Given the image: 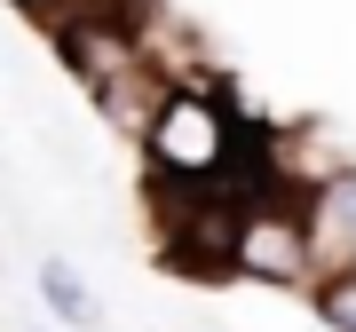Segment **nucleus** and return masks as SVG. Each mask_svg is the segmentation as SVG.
<instances>
[{"label":"nucleus","instance_id":"20e7f679","mask_svg":"<svg viewBox=\"0 0 356 332\" xmlns=\"http://www.w3.org/2000/svg\"><path fill=\"white\" fill-rule=\"evenodd\" d=\"M40 301H48V317L56 324H72V332H95L103 324V308L88 293V277H79L72 261H40Z\"/></svg>","mask_w":356,"mask_h":332},{"label":"nucleus","instance_id":"39448f33","mask_svg":"<svg viewBox=\"0 0 356 332\" xmlns=\"http://www.w3.org/2000/svg\"><path fill=\"white\" fill-rule=\"evenodd\" d=\"M8 8H16V16H32V24H72L88 0H8Z\"/></svg>","mask_w":356,"mask_h":332},{"label":"nucleus","instance_id":"f257e3e1","mask_svg":"<svg viewBox=\"0 0 356 332\" xmlns=\"http://www.w3.org/2000/svg\"><path fill=\"white\" fill-rule=\"evenodd\" d=\"M143 158H151L159 190H214V182L254 174L245 166V127H238V103H229L214 79L198 88H166V103L143 127Z\"/></svg>","mask_w":356,"mask_h":332},{"label":"nucleus","instance_id":"7ed1b4c3","mask_svg":"<svg viewBox=\"0 0 356 332\" xmlns=\"http://www.w3.org/2000/svg\"><path fill=\"white\" fill-rule=\"evenodd\" d=\"M309 214V245H317V269H348L356 261V166H332L325 182L301 190Z\"/></svg>","mask_w":356,"mask_h":332},{"label":"nucleus","instance_id":"f03ea898","mask_svg":"<svg viewBox=\"0 0 356 332\" xmlns=\"http://www.w3.org/2000/svg\"><path fill=\"white\" fill-rule=\"evenodd\" d=\"M229 269L238 277H269V285H317V245H309V214L301 198L269 190V198H245L238 214V238H229Z\"/></svg>","mask_w":356,"mask_h":332}]
</instances>
